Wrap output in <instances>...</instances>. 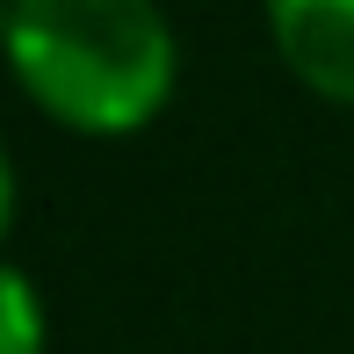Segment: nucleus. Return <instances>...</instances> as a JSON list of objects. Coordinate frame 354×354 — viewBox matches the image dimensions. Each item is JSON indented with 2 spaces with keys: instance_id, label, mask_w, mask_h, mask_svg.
Instances as JSON below:
<instances>
[{
  "instance_id": "1",
  "label": "nucleus",
  "mask_w": 354,
  "mask_h": 354,
  "mask_svg": "<svg viewBox=\"0 0 354 354\" xmlns=\"http://www.w3.org/2000/svg\"><path fill=\"white\" fill-rule=\"evenodd\" d=\"M0 58L73 138L152 131L181 80V44L159 0H0Z\"/></svg>"
},
{
  "instance_id": "4",
  "label": "nucleus",
  "mask_w": 354,
  "mask_h": 354,
  "mask_svg": "<svg viewBox=\"0 0 354 354\" xmlns=\"http://www.w3.org/2000/svg\"><path fill=\"white\" fill-rule=\"evenodd\" d=\"M8 224H15V159L0 145V239H8Z\"/></svg>"
},
{
  "instance_id": "2",
  "label": "nucleus",
  "mask_w": 354,
  "mask_h": 354,
  "mask_svg": "<svg viewBox=\"0 0 354 354\" xmlns=\"http://www.w3.org/2000/svg\"><path fill=\"white\" fill-rule=\"evenodd\" d=\"M268 44L304 94L354 109V0H261Z\"/></svg>"
},
{
  "instance_id": "3",
  "label": "nucleus",
  "mask_w": 354,
  "mask_h": 354,
  "mask_svg": "<svg viewBox=\"0 0 354 354\" xmlns=\"http://www.w3.org/2000/svg\"><path fill=\"white\" fill-rule=\"evenodd\" d=\"M51 347V318H44L37 282L15 261H0V354H44Z\"/></svg>"
}]
</instances>
